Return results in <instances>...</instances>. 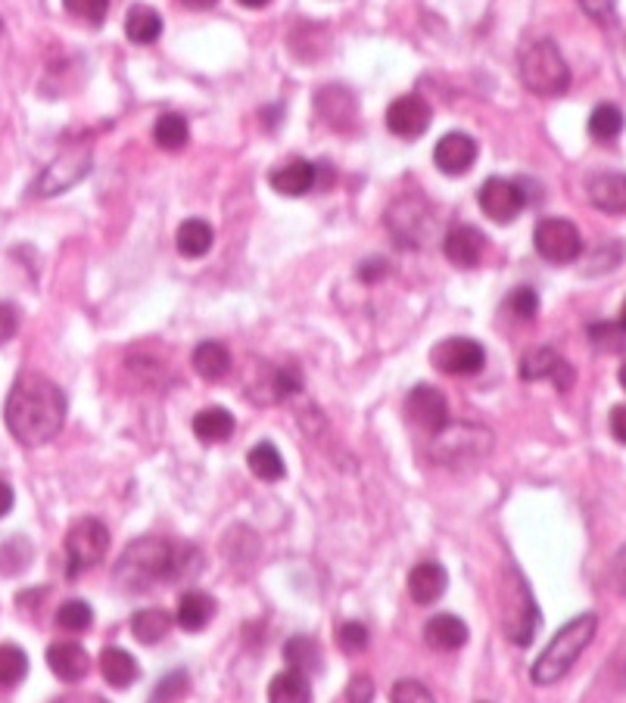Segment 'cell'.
I'll return each instance as SVG.
<instances>
[{"label":"cell","mask_w":626,"mask_h":703,"mask_svg":"<svg viewBox=\"0 0 626 703\" xmlns=\"http://www.w3.org/2000/svg\"><path fill=\"white\" fill-rule=\"evenodd\" d=\"M3 420L19 446H47L66 423V396L45 374H19L3 404Z\"/></svg>","instance_id":"cell-1"},{"label":"cell","mask_w":626,"mask_h":703,"mask_svg":"<svg viewBox=\"0 0 626 703\" xmlns=\"http://www.w3.org/2000/svg\"><path fill=\"white\" fill-rule=\"evenodd\" d=\"M187 560H197L194 548H182L156 536H144V539L131 541L119 557L116 567V579L128 588V592H147L156 583H168V579H182L190 576Z\"/></svg>","instance_id":"cell-2"},{"label":"cell","mask_w":626,"mask_h":703,"mask_svg":"<svg viewBox=\"0 0 626 703\" xmlns=\"http://www.w3.org/2000/svg\"><path fill=\"white\" fill-rule=\"evenodd\" d=\"M596 628V614L574 616L570 623L558 628V635L546 644V651L536 657L534 670H530V678H534L536 685H555V682H561L574 670V663L580 660L583 651L593 644Z\"/></svg>","instance_id":"cell-3"},{"label":"cell","mask_w":626,"mask_h":703,"mask_svg":"<svg viewBox=\"0 0 626 703\" xmlns=\"http://www.w3.org/2000/svg\"><path fill=\"white\" fill-rule=\"evenodd\" d=\"M518 72L524 88L539 97H558L570 88V69L551 41H534L520 50Z\"/></svg>","instance_id":"cell-4"},{"label":"cell","mask_w":626,"mask_h":703,"mask_svg":"<svg viewBox=\"0 0 626 703\" xmlns=\"http://www.w3.org/2000/svg\"><path fill=\"white\" fill-rule=\"evenodd\" d=\"M492 451V433L477 423H446L433 433V458L443 465H468L480 461Z\"/></svg>","instance_id":"cell-5"},{"label":"cell","mask_w":626,"mask_h":703,"mask_svg":"<svg viewBox=\"0 0 626 703\" xmlns=\"http://www.w3.org/2000/svg\"><path fill=\"white\" fill-rule=\"evenodd\" d=\"M91 172V147L88 144H69L60 156H53L47 168L31 184L35 196H57L72 191L76 184L88 178Z\"/></svg>","instance_id":"cell-6"},{"label":"cell","mask_w":626,"mask_h":703,"mask_svg":"<svg viewBox=\"0 0 626 703\" xmlns=\"http://www.w3.org/2000/svg\"><path fill=\"white\" fill-rule=\"evenodd\" d=\"M109 551V529L97 517H85L78 520L69 533H66V564H69V576H78L85 569L97 567Z\"/></svg>","instance_id":"cell-7"},{"label":"cell","mask_w":626,"mask_h":703,"mask_svg":"<svg viewBox=\"0 0 626 703\" xmlns=\"http://www.w3.org/2000/svg\"><path fill=\"white\" fill-rule=\"evenodd\" d=\"M536 253L551 265H570L583 253V237L574 222L567 218H542L534 234Z\"/></svg>","instance_id":"cell-8"},{"label":"cell","mask_w":626,"mask_h":703,"mask_svg":"<svg viewBox=\"0 0 626 703\" xmlns=\"http://www.w3.org/2000/svg\"><path fill=\"white\" fill-rule=\"evenodd\" d=\"M430 364L449 377H471L477 371H483L487 352L471 336H449V340H440L430 349Z\"/></svg>","instance_id":"cell-9"},{"label":"cell","mask_w":626,"mask_h":703,"mask_svg":"<svg viewBox=\"0 0 626 703\" xmlns=\"http://www.w3.org/2000/svg\"><path fill=\"white\" fill-rule=\"evenodd\" d=\"M536 626H539V611L530 595L527 583L515 573L511 579V592H508V604H505V638L518 647H527L534 642Z\"/></svg>","instance_id":"cell-10"},{"label":"cell","mask_w":626,"mask_h":703,"mask_svg":"<svg viewBox=\"0 0 626 703\" xmlns=\"http://www.w3.org/2000/svg\"><path fill=\"white\" fill-rule=\"evenodd\" d=\"M477 203H480L483 215L492 218L496 225H511L524 212V206H527V196H524L520 184H515V180L489 178L477 191Z\"/></svg>","instance_id":"cell-11"},{"label":"cell","mask_w":626,"mask_h":703,"mask_svg":"<svg viewBox=\"0 0 626 703\" xmlns=\"http://www.w3.org/2000/svg\"><path fill=\"white\" fill-rule=\"evenodd\" d=\"M405 414L414 427H421L424 433H440L449 423V402L437 387L418 383L409 396H405Z\"/></svg>","instance_id":"cell-12"},{"label":"cell","mask_w":626,"mask_h":703,"mask_svg":"<svg viewBox=\"0 0 626 703\" xmlns=\"http://www.w3.org/2000/svg\"><path fill=\"white\" fill-rule=\"evenodd\" d=\"M430 225H433V215L421 199H399L390 212V231L399 240V246H421Z\"/></svg>","instance_id":"cell-13"},{"label":"cell","mask_w":626,"mask_h":703,"mask_svg":"<svg viewBox=\"0 0 626 703\" xmlns=\"http://www.w3.org/2000/svg\"><path fill=\"white\" fill-rule=\"evenodd\" d=\"M387 128L397 137H421L430 128V106L424 97L418 94H405V97H397L390 109H387Z\"/></svg>","instance_id":"cell-14"},{"label":"cell","mask_w":626,"mask_h":703,"mask_svg":"<svg viewBox=\"0 0 626 703\" xmlns=\"http://www.w3.org/2000/svg\"><path fill=\"white\" fill-rule=\"evenodd\" d=\"M433 163L437 168L449 175V178H459L464 172H471V165L477 163V140L464 131H449L437 140L433 147Z\"/></svg>","instance_id":"cell-15"},{"label":"cell","mask_w":626,"mask_h":703,"mask_svg":"<svg viewBox=\"0 0 626 703\" xmlns=\"http://www.w3.org/2000/svg\"><path fill=\"white\" fill-rule=\"evenodd\" d=\"M483 250H487V237L473 225H456L443 240L446 258L459 268H477L483 258Z\"/></svg>","instance_id":"cell-16"},{"label":"cell","mask_w":626,"mask_h":703,"mask_svg":"<svg viewBox=\"0 0 626 703\" xmlns=\"http://www.w3.org/2000/svg\"><path fill=\"white\" fill-rule=\"evenodd\" d=\"M315 106H319L321 119L327 121L331 128H336V131L352 128V121L359 116L355 97H352V90L343 88V85H327V88H321Z\"/></svg>","instance_id":"cell-17"},{"label":"cell","mask_w":626,"mask_h":703,"mask_svg":"<svg viewBox=\"0 0 626 703\" xmlns=\"http://www.w3.org/2000/svg\"><path fill=\"white\" fill-rule=\"evenodd\" d=\"M47 666L62 682H81L91 670V657L78 642H57L47 647Z\"/></svg>","instance_id":"cell-18"},{"label":"cell","mask_w":626,"mask_h":703,"mask_svg":"<svg viewBox=\"0 0 626 703\" xmlns=\"http://www.w3.org/2000/svg\"><path fill=\"white\" fill-rule=\"evenodd\" d=\"M315 180H319V168L306 159H291V163L277 165L268 175V184L281 196H306L315 187Z\"/></svg>","instance_id":"cell-19"},{"label":"cell","mask_w":626,"mask_h":703,"mask_svg":"<svg viewBox=\"0 0 626 703\" xmlns=\"http://www.w3.org/2000/svg\"><path fill=\"white\" fill-rule=\"evenodd\" d=\"M409 595H412L414 604H421V607H428L433 601L443 598L446 585H449V576H446V569L440 564H433V560H424V564H418L412 567L409 573Z\"/></svg>","instance_id":"cell-20"},{"label":"cell","mask_w":626,"mask_h":703,"mask_svg":"<svg viewBox=\"0 0 626 703\" xmlns=\"http://www.w3.org/2000/svg\"><path fill=\"white\" fill-rule=\"evenodd\" d=\"M424 642L433 647V651H459L464 647L468 642V626H464V619L452 614H437L433 619H428V626H424Z\"/></svg>","instance_id":"cell-21"},{"label":"cell","mask_w":626,"mask_h":703,"mask_svg":"<svg viewBox=\"0 0 626 703\" xmlns=\"http://www.w3.org/2000/svg\"><path fill=\"white\" fill-rule=\"evenodd\" d=\"M215 616V601L199 592V588H190L178 598V611H175V623L184 628V632H199V628L209 626V619Z\"/></svg>","instance_id":"cell-22"},{"label":"cell","mask_w":626,"mask_h":703,"mask_svg":"<svg viewBox=\"0 0 626 703\" xmlns=\"http://www.w3.org/2000/svg\"><path fill=\"white\" fill-rule=\"evenodd\" d=\"M125 35H128L131 45H154V41H159V35H163V16L156 13L154 7H147V3H135L125 13Z\"/></svg>","instance_id":"cell-23"},{"label":"cell","mask_w":626,"mask_h":703,"mask_svg":"<svg viewBox=\"0 0 626 703\" xmlns=\"http://www.w3.org/2000/svg\"><path fill=\"white\" fill-rule=\"evenodd\" d=\"M234 433V414L222 404H213V408H203L197 418H194V436L199 442H225Z\"/></svg>","instance_id":"cell-24"},{"label":"cell","mask_w":626,"mask_h":703,"mask_svg":"<svg viewBox=\"0 0 626 703\" xmlns=\"http://www.w3.org/2000/svg\"><path fill=\"white\" fill-rule=\"evenodd\" d=\"M589 199L601 212H626V175H598L589 180Z\"/></svg>","instance_id":"cell-25"},{"label":"cell","mask_w":626,"mask_h":703,"mask_svg":"<svg viewBox=\"0 0 626 703\" xmlns=\"http://www.w3.org/2000/svg\"><path fill=\"white\" fill-rule=\"evenodd\" d=\"M194 371H197L203 380H222L228 377L231 371V352L228 345L215 343V340H206L194 349Z\"/></svg>","instance_id":"cell-26"},{"label":"cell","mask_w":626,"mask_h":703,"mask_svg":"<svg viewBox=\"0 0 626 703\" xmlns=\"http://www.w3.org/2000/svg\"><path fill=\"white\" fill-rule=\"evenodd\" d=\"M100 673H104V678H107L113 689H128L138 678L140 670L128 651H123V647H107L100 654Z\"/></svg>","instance_id":"cell-27"},{"label":"cell","mask_w":626,"mask_h":703,"mask_svg":"<svg viewBox=\"0 0 626 703\" xmlns=\"http://www.w3.org/2000/svg\"><path fill=\"white\" fill-rule=\"evenodd\" d=\"M215 231L203 218H187L178 234H175V243H178V253L184 258H203V255L213 250Z\"/></svg>","instance_id":"cell-28"},{"label":"cell","mask_w":626,"mask_h":703,"mask_svg":"<svg viewBox=\"0 0 626 703\" xmlns=\"http://www.w3.org/2000/svg\"><path fill=\"white\" fill-rule=\"evenodd\" d=\"M268 703H312L309 675L296 673V670L277 673L268 685Z\"/></svg>","instance_id":"cell-29"},{"label":"cell","mask_w":626,"mask_h":703,"mask_svg":"<svg viewBox=\"0 0 626 703\" xmlns=\"http://www.w3.org/2000/svg\"><path fill=\"white\" fill-rule=\"evenodd\" d=\"M246 465H250V473L256 479H262V482H277V479H284V473H287L284 458H281V451H277L272 442L253 446L250 455H246Z\"/></svg>","instance_id":"cell-30"},{"label":"cell","mask_w":626,"mask_h":703,"mask_svg":"<svg viewBox=\"0 0 626 703\" xmlns=\"http://www.w3.org/2000/svg\"><path fill=\"white\" fill-rule=\"evenodd\" d=\"M172 623H175V619H172L163 607H147V611H138V614L131 616V635H135L140 644H156L166 638Z\"/></svg>","instance_id":"cell-31"},{"label":"cell","mask_w":626,"mask_h":703,"mask_svg":"<svg viewBox=\"0 0 626 703\" xmlns=\"http://www.w3.org/2000/svg\"><path fill=\"white\" fill-rule=\"evenodd\" d=\"M154 140H156V147H163V150H168V153L184 150V147H187V140H190L187 119L178 116V113H166V116H159L154 125Z\"/></svg>","instance_id":"cell-32"},{"label":"cell","mask_w":626,"mask_h":703,"mask_svg":"<svg viewBox=\"0 0 626 703\" xmlns=\"http://www.w3.org/2000/svg\"><path fill=\"white\" fill-rule=\"evenodd\" d=\"M284 657H287L291 670H296V673H315L321 666L319 642L309 638V635H296V638H291V642L284 644Z\"/></svg>","instance_id":"cell-33"},{"label":"cell","mask_w":626,"mask_h":703,"mask_svg":"<svg viewBox=\"0 0 626 703\" xmlns=\"http://www.w3.org/2000/svg\"><path fill=\"white\" fill-rule=\"evenodd\" d=\"M29 675V657L16 644H0V689H13Z\"/></svg>","instance_id":"cell-34"},{"label":"cell","mask_w":626,"mask_h":703,"mask_svg":"<svg viewBox=\"0 0 626 703\" xmlns=\"http://www.w3.org/2000/svg\"><path fill=\"white\" fill-rule=\"evenodd\" d=\"M624 131V113L614 104H598L589 113V135L596 140H614Z\"/></svg>","instance_id":"cell-35"},{"label":"cell","mask_w":626,"mask_h":703,"mask_svg":"<svg viewBox=\"0 0 626 703\" xmlns=\"http://www.w3.org/2000/svg\"><path fill=\"white\" fill-rule=\"evenodd\" d=\"M558 361H561V355L551 345H539V349L524 355V361H520V377L524 380H549L551 371L558 368Z\"/></svg>","instance_id":"cell-36"},{"label":"cell","mask_w":626,"mask_h":703,"mask_svg":"<svg viewBox=\"0 0 626 703\" xmlns=\"http://www.w3.org/2000/svg\"><path fill=\"white\" fill-rule=\"evenodd\" d=\"M94 611L88 601H66L60 611H57V626L66 628V632H85L91 628Z\"/></svg>","instance_id":"cell-37"},{"label":"cell","mask_w":626,"mask_h":703,"mask_svg":"<svg viewBox=\"0 0 626 703\" xmlns=\"http://www.w3.org/2000/svg\"><path fill=\"white\" fill-rule=\"evenodd\" d=\"M589 343L596 345L598 352H624L626 330L614 321H601V324L589 328Z\"/></svg>","instance_id":"cell-38"},{"label":"cell","mask_w":626,"mask_h":703,"mask_svg":"<svg viewBox=\"0 0 626 703\" xmlns=\"http://www.w3.org/2000/svg\"><path fill=\"white\" fill-rule=\"evenodd\" d=\"M505 309L515 314L518 321H534L536 312H539V296H536L534 286H518V290H511V296L505 300Z\"/></svg>","instance_id":"cell-39"},{"label":"cell","mask_w":626,"mask_h":703,"mask_svg":"<svg viewBox=\"0 0 626 703\" xmlns=\"http://www.w3.org/2000/svg\"><path fill=\"white\" fill-rule=\"evenodd\" d=\"M62 7L69 16L85 19L91 26H104V19L109 13V0H62Z\"/></svg>","instance_id":"cell-40"},{"label":"cell","mask_w":626,"mask_h":703,"mask_svg":"<svg viewBox=\"0 0 626 703\" xmlns=\"http://www.w3.org/2000/svg\"><path fill=\"white\" fill-rule=\"evenodd\" d=\"M390 703H437L421 682L414 678H399L393 691H390Z\"/></svg>","instance_id":"cell-41"},{"label":"cell","mask_w":626,"mask_h":703,"mask_svg":"<svg viewBox=\"0 0 626 703\" xmlns=\"http://www.w3.org/2000/svg\"><path fill=\"white\" fill-rule=\"evenodd\" d=\"M336 642L346 654H359L368 647V628L362 623H343L340 632H336Z\"/></svg>","instance_id":"cell-42"},{"label":"cell","mask_w":626,"mask_h":703,"mask_svg":"<svg viewBox=\"0 0 626 703\" xmlns=\"http://www.w3.org/2000/svg\"><path fill=\"white\" fill-rule=\"evenodd\" d=\"M187 691V675L184 673H168L159 685H156L150 703H175Z\"/></svg>","instance_id":"cell-43"},{"label":"cell","mask_w":626,"mask_h":703,"mask_svg":"<svg viewBox=\"0 0 626 703\" xmlns=\"http://www.w3.org/2000/svg\"><path fill=\"white\" fill-rule=\"evenodd\" d=\"M19 333V309L10 302H0V345L10 343Z\"/></svg>","instance_id":"cell-44"},{"label":"cell","mask_w":626,"mask_h":703,"mask_svg":"<svg viewBox=\"0 0 626 703\" xmlns=\"http://www.w3.org/2000/svg\"><path fill=\"white\" fill-rule=\"evenodd\" d=\"M580 7L596 22H614V16H617V0H580Z\"/></svg>","instance_id":"cell-45"},{"label":"cell","mask_w":626,"mask_h":703,"mask_svg":"<svg viewBox=\"0 0 626 703\" xmlns=\"http://www.w3.org/2000/svg\"><path fill=\"white\" fill-rule=\"evenodd\" d=\"M608 576H612L614 592L626 598V548H620V551H617V557L612 560V573H608Z\"/></svg>","instance_id":"cell-46"},{"label":"cell","mask_w":626,"mask_h":703,"mask_svg":"<svg viewBox=\"0 0 626 703\" xmlns=\"http://www.w3.org/2000/svg\"><path fill=\"white\" fill-rule=\"evenodd\" d=\"M383 274H387V262L383 258H368L359 265V277L365 281V284H378Z\"/></svg>","instance_id":"cell-47"},{"label":"cell","mask_w":626,"mask_h":703,"mask_svg":"<svg viewBox=\"0 0 626 703\" xmlns=\"http://www.w3.org/2000/svg\"><path fill=\"white\" fill-rule=\"evenodd\" d=\"M574 377H577V374H574V368H570V364H567V361L561 359V361H558V368L551 371L549 380H551V383H555V390L567 392V390H570V387H574Z\"/></svg>","instance_id":"cell-48"},{"label":"cell","mask_w":626,"mask_h":703,"mask_svg":"<svg viewBox=\"0 0 626 703\" xmlns=\"http://www.w3.org/2000/svg\"><path fill=\"white\" fill-rule=\"evenodd\" d=\"M371 682H368V675H355L350 682V703H371Z\"/></svg>","instance_id":"cell-49"},{"label":"cell","mask_w":626,"mask_h":703,"mask_svg":"<svg viewBox=\"0 0 626 703\" xmlns=\"http://www.w3.org/2000/svg\"><path fill=\"white\" fill-rule=\"evenodd\" d=\"M612 433L617 442L626 446V404H617L612 411Z\"/></svg>","instance_id":"cell-50"},{"label":"cell","mask_w":626,"mask_h":703,"mask_svg":"<svg viewBox=\"0 0 626 703\" xmlns=\"http://www.w3.org/2000/svg\"><path fill=\"white\" fill-rule=\"evenodd\" d=\"M13 501H16L13 486H10V482H3V479H0V517H7V514H10V510H13Z\"/></svg>","instance_id":"cell-51"},{"label":"cell","mask_w":626,"mask_h":703,"mask_svg":"<svg viewBox=\"0 0 626 703\" xmlns=\"http://www.w3.org/2000/svg\"><path fill=\"white\" fill-rule=\"evenodd\" d=\"M57 703H109L104 701L100 694H69V697H62V701Z\"/></svg>","instance_id":"cell-52"},{"label":"cell","mask_w":626,"mask_h":703,"mask_svg":"<svg viewBox=\"0 0 626 703\" xmlns=\"http://www.w3.org/2000/svg\"><path fill=\"white\" fill-rule=\"evenodd\" d=\"M187 10H213L218 0H182Z\"/></svg>","instance_id":"cell-53"},{"label":"cell","mask_w":626,"mask_h":703,"mask_svg":"<svg viewBox=\"0 0 626 703\" xmlns=\"http://www.w3.org/2000/svg\"><path fill=\"white\" fill-rule=\"evenodd\" d=\"M237 3H244L246 10H262V7H268L272 0H237Z\"/></svg>","instance_id":"cell-54"},{"label":"cell","mask_w":626,"mask_h":703,"mask_svg":"<svg viewBox=\"0 0 626 703\" xmlns=\"http://www.w3.org/2000/svg\"><path fill=\"white\" fill-rule=\"evenodd\" d=\"M617 377H620V387H624V390H626V361H624V364H620V374H617Z\"/></svg>","instance_id":"cell-55"},{"label":"cell","mask_w":626,"mask_h":703,"mask_svg":"<svg viewBox=\"0 0 626 703\" xmlns=\"http://www.w3.org/2000/svg\"><path fill=\"white\" fill-rule=\"evenodd\" d=\"M617 324L626 330V300H624V309H620V321H617Z\"/></svg>","instance_id":"cell-56"},{"label":"cell","mask_w":626,"mask_h":703,"mask_svg":"<svg viewBox=\"0 0 626 703\" xmlns=\"http://www.w3.org/2000/svg\"><path fill=\"white\" fill-rule=\"evenodd\" d=\"M0 35H3V22H0Z\"/></svg>","instance_id":"cell-57"}]
</instances>
